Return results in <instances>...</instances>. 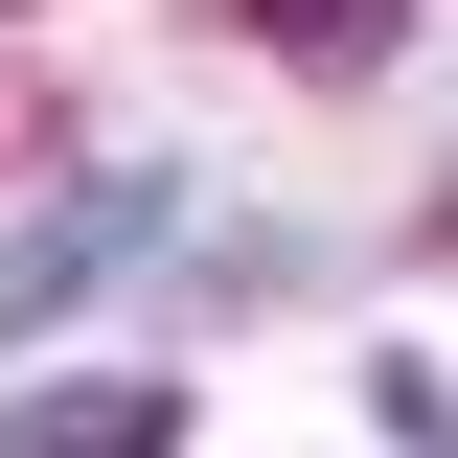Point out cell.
Returning a JSON list of instances; mask_svg holds the SVG:
<instances>
[{
    "label": "cell",
    "instance_id": "3",
    "mask_svg": "<svg viewBox=\"0 0 458 458\" xmlns=\"http://www.w3.org/2000/svg\"><path fill=\"white\" fill-rule=\"evenodd\" d=\"M252 47H276V69H367V47H390V0H252Z\"/></svg>",
    "mask_w": 458,
    "mask_h": 458
},
{
    "label": "cell",
    "instance_id": "1",
    "mask_svg": "<svg viewBox=\"0 0 458 458\" xmlns=\"http://www.w3.org/2000/svg\"><path fill=\"white\" fill-rule=\"evenodd\" d=\"M138 252H183V183H92V207L0 229V321H69L92 276H138Z\"/></svg>",
    "mask_w": 458,
    "mask_h": 458
},
{
    "label": "cell",
    "instance_id": "2",
    "mask_svg": "<svg viewBox=\"0 0 458 458\" xmlns=\"http://www.w3.org/2000/svg\"><path fill=\"white\" fill-rule=\"evenodd\" d=\"M0 436H23V458H161V436H183V390H161V367H92V390H23Z\"/></svg>",
    "mask_w": 458,
    "mask_h": 458
}]
</instances>
